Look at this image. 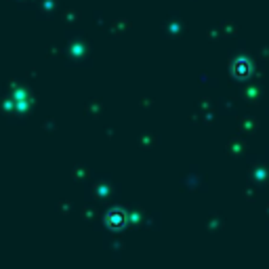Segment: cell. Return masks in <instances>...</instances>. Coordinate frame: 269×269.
Returning <instances> with one entry per match:
<instances>
[{
    "label": "cell",
    "instance_id": "1",
    "mask_svg": "<svg viewBox=\"0 0 269 269\" xmlns=\"http://www.w3.org/2000/svg\"><path fill=\"white\" fill-rule=\"evenodd\" d=\"M248 72H251V63L244 61V59H238V61L234 63V74H238V76H246Z\"/></svg>",
    "mask_w": 269,
    "mask_h": 269
},
{
    "label": "cell",
    "instance_id": "2",
    "mask_svg": "<svg viewBox=\"0 0 269 269\" xmlns=\"http://www.w3.org/2000/svg\"><path fill=\"white\" fill-rule=\"evenodd\" d=\"M107 223L114 225V227L116 225H122V213H112V215L107 217Z\"/></svg>",
    "mask_w": 269,
    "mask_h": 269
}]
</instances>
